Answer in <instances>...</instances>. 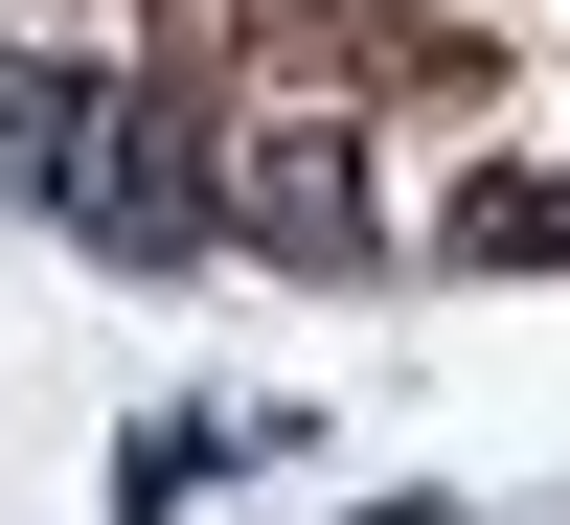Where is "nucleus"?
<instances>
[{"mask_svg":"<svg viewBox=\"0 0 570 525\" xmlns=\"http://www.w3.org/2000/svg\"><path fill=\"white\" fill-rule=\"evenodd\" d=\"M228 252L365 274V115L343 91H252V115H228Z\"/></svg>","mask_w":570,"mask_h":525,"instance_id":"nucleus-1","label":"nucleus"}]
</instances>
